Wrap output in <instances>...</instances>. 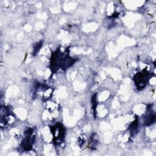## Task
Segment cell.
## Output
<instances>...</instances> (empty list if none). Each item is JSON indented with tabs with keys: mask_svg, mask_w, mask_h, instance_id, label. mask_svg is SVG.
I'll list each match as a JSON object with an SVG mask.
<instances>
[{
	"mask_svg": "<svg viewBox=\"0 0 156 156\" xmlns=\"http://www.w3.org/2000/svg\"><path fill=\"white\" fill-rule=\"evenodd\" d=\"M51 132L53 136V142L55 144H60L65 136V129L60 124H56L52 127Z\"/></svg>",
	"mask_w": 156,
	"mask_h": 156,
	"instance_id": "1",
	"label": "cell"
},
{
	"mask_svg": "<svg viewBox=\"0 0 156 156\" xmlns=\"http://www.w3.org/2000/svg\"><path fill=\"white\" fill-rule=\"evenodd\" d=\"M148 79V73L146 70L136 73L134 76L135 83L138 89H143L146 85Z\"/></svg>",
	"mask_w": 156,
	"mask_h": 156,
	"instance_id": "2",
	"label": "cell"
},
{
	"mask_svg": "<svg viewBox=\"0 0 156 156\" xmlns=\"http://www.w3.org/2000/svg\"><path fill=\"white\" fill-rule=\"evenodd\" d=\"M34 138L35 136L32 129H29L24 132V137L21 143V146L24 150L29 151L31 149Z\"/></svg>",
	"mask_w": 156,
	"mask_h": 156,
	"instance_id": "3",
	"label": "cell"
},
{
	"mask_svg": "<svg viewBox=\"0 0 156 156\" xmlns=\"http://www.w3.org/2000/svg\"><path fill=\"white\" fill-rule=\"evenodd\" d=\"M61 58L62 54H60L59 49H57L52 53L51 58V69L52 72H55L58 68H60Z\"/></svg>",
	"mask_w": 156,
	"mask_h": 156,
	"instance_id": "4",
	"label": "cell"
},
{
	"mask_svg": "<svg viewBox=\"0 0 156 156\" xmlns=\"http://www.w3.org/2000/svg\"><path fill=\"white\" fill-rule=\"evenodd\" d=\"M74 62V58L69 57L68 54H62L60 68H62L63 69H67L68 67L72 65Z\"/></svg>",
	"mask_w": 156,
	"mask_h": 156,
	"instance_id": "5",
	"label": "cell"
},
{
	"mask_svg": "<svg viewBox=\"0 0 156 156\" xmlns=\"http://www.w3.org/2000/svg\"><path fill=\"white\" fill-rule=\"evenodd\" d=\"M154 121H155V115L150 113L146 116V119L144 121V122L146 125H149L153 123Z\"/></svg>",
	"mask_w": 156,
	"mask_h": 156,
	"instance_id": "6",
	"label": "cell"
},
{
	"mask_svg": "<svg viewBox=\"0 0 156 156\" xmlns=\"http://www.w3.org/2000/svg\"><path fill=\"white\" fill-rule=\"evenodd\" d=\"M41 43H38V44H37L36 45H35V46L34 47V54H36L38 52V51L40 50V48H41Z\"/></svg>",
	"mask_w": 156,
	"mask_h": 156,
	"instance_id": "7",
	"label": "cell"
}]
</instances>
